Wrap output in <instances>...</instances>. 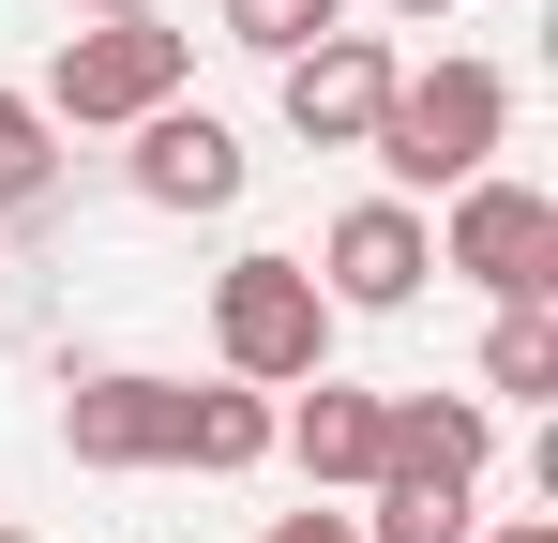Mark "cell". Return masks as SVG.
Segmentation results:
<instances>
[{"instance_id": "9c48e42d", "label": "cell", "mask_w": 558, "mask_h": 543, "mask_svg": "<svg viewBox=\"0 0 558 543\" xmlns=\"http://www.w3.org/2000/svg\"><path fill=\"white\" fill-rule=\"evenodd\" d=\"M498 408L483 393H377V483H483Z\"/></svg>"}, {"instance_id": "e0dca14e", "label": "cell", "mask_w": 558, "mask_h": 543, "mask_svg": "<svg viewBox=\"0 0 558 543\" xmlns=\"http://www.w3.org/2000/svg\"><path fill=\"white\" fill-rule=\"evenodd\" d=\"M468 543H558V514H513V529H468Z\"/></svg>"}, {"instance_id": "7a4b0ae2", "label": "cell", "mask_w": 558, "mask_h": 543, "mask_svg": "<svg viewBox=\"0 0 558 543\" xmlns=\"http://www.w3.org/2000/svg\"><path fill=\"white\" fill-rule=\"evenodd\" d=\"M196 76V31H167V15H92V31H61V61H46V121H76V136H136L151 106H182Z\"/></svg>"}, {"instance_id": "5bb4252c", "label": "cell", "mask_w": 558, "mask_h": 543, "mask_svg": "<svg viewBox=\"0 0 558 543\" xmlns=\"http://www.w3.org/2000/svg\"><path fill=\"white\" fill-rule=\"evenodd\" d=\"M46 181H61V121H46L31 90H0V227L46 212Z\"/></svg>"}, {"instance_id": "7c38bea8", "label": "cell", "mask_w": 558, "mask_h": 543, "mask_svg": "<svg viewBox=\"0 0 558 543\" xmlns=\"http://www.w3.org/2000/svg\"><path fill=\"white\" fill-rule=\"evenodd\" d=\"M544 408L558 393V302H498V333H483V408Z\"/></svg>"}, {"instance_id": "9a60e30c", "label": "cell", "mask_w": 558, "mask_h": 543, "mask_svg": "<svg viewBox=\"0 0 558 543\" xmlns=\"http://www.w3.org/2000/svg\"><path fill=\"white\" fill-rule=\"evenodd\" d=\"M317 31H348V0H227V46H257V61H302Z\"/></svg>"}, {"instance_id": "3957f363", "label": "cell", "mask_w": 558, "mask_h": 543, "mask_svg": "<svg viewBox=\"0 0 558 543\" xmlns=\"http://www.w3.org/2000/svg\"><path fill=\"white\" fill-rule=\"evenodd\" d=\"M211 362L227 377H257V393H302V377H332V302H317V272L302 257H227L211 272Z\"/></svg>"}, {"instance_id": "ffe728a7", "label": "cell", "mask_w": 558, "mask_h": 543, "mask_svg": "<svg viewBox=\"0 0 558 543\" xmlns=\"http://www.w3.org/2000/svg\"><path fill=\"white\" fill-rule=\"evenodd\" d=\"M0 543H31V529H0Z\"/></svg>"}, {"instance_id": "6da1fadb", "label": "cell", "mask_w": 558, "mask_h": 543, "mask_svg": "<svg viewBox=\"0 0 558 543\" xmlns=\"http://www.w3.org/2000/svg\"><path fill=\"white\" fill-rule=\"evenodd\" d=\"M498 136H513V76L498 61H423V76H392L363 152L392 167V196H453V181L498 167Z\"/></svg>"}, {"instance_id": "5b68a950", "label": "cell", "mask_w": 558, "mask_h": 543, "mask_svg": "<svg viewBox=\"0 0 558 543\" xmlns=\"http://www.w3.org/2000/svg\"><path fill=\"white\" fill-rule=\"evenodd\" d=\"M317 302L332 317H408L423 302V272H438V242H423V196H348L332 227H317Z\"/></svg>"}, {"instance_id": "4fadbf2b", "label": "cell", "mask_w": 558, "mask_h": 543, "mask_svg": "<svg viewBox=\"0 0 558 543\" xmlns=\"http://www.w3.org/2000/svg\"><path fill=\"white\" fill-rule=\"evenodd\" d=\"M483 483H363V543H468Z\"/></svg>"}, {"instance_id": "8992f818", "label": "cell", "mask_w": 558, "mask_h": 543, "mask_svg": "<svg viewBox=\"0 0 558 543\" xmlns=\"http://www.w3.org/2000/svg\"><path fill=\"white\" fill-rule=\"evenodd\" d=\"M392 31H317L302 61H272V106H287V136L302 152H363L377 136V106H392Z\"/></svg>"}, {"instance_id": "ba28073f", "label": "cell", "mask_w": 558, "mask_h": 543, "mask_svg": "<svg viewBox=\"0 0 558 543\" xmlns=\"http://www.w3.org/2000/svg\"><path fill=\"white\" fill-rule=\"evenodd\" d=\"M121 181H136L151 212H242L257 152H242L211 106H151V121H136V152H121Z\"/></svg>"}, {"instance_id": "d6986e66", "label": "cell", "mask_w": 558, "mask_h": 543, "mask_svg": "<svg viewBox=\"0 0 558 543\" xmlns=\"http://www.w3.org/2000/svg\"><path fill=\"white\" fill-rule=\"evenodd\" d=\"M92 15H167V0H92Z\"/></svg>"}, {"instance_id": "30bf717a", "label": "cell", "mask_w": 558, "mask_h": 543, "mask_svg": "<svg viewBox=\"0 0 558 543\" xmlns=\"http://www.w3.org/2000/svg\"><path fill=\"white\" fill-rule=\"evenodd\" d=\"M272 452L317 483V498H363L377 483V393L363 377H302V393L272 408Z\"/></svg>"}, {"instance_id": "8fae6325", "label": "cell", "mask_w": 558, "mask_h": 543, "mask_svg": "<svg viewBox=\"0 0 558 543\" xmlns=\"http://www.w3.org/2000/svg\"><path fill=\"white\" fill-rule=\"evenodd\" d=\"M182 468H211V483L272 468V393L257 377H182Z\"/></svg>"}, {"instance_id": "2e32d148", "label": "cell", "mask_w": 558, "mask_h": 543, "mask_svg": "<svg viewBox=\"0 0 558 543\" xmlns=\"http://www.w3.org/2000/svg\"><path fill=\"white\" fill-rule=\"evenodd\" d=\"M257 543H363V514H332V498H317V514H272Z\"/></svg>"}, {"instance_id": "52a82bcc", "label": "cell", "mask_w": 558, "mask_h": 543, "mask_svg": "<svg viewBox=\"0 0 558 543\" xmlns=\"http://www.w3.org/2000/svg\"><path fill=\"white\" fill-rule=\"evenodd\" d=\"M61 452H76V468H182V377L92 362V377L61 393Z\"/></svg>"}, {"instance_id": "ac0fdd59", "label": "cell", "mask_w": 558, "mask_h": 543, "mask_svg": "<svg viewBox=\"0 0 558 543\" xmlns=\"http://www.w3.org/2000/svg\"><path fill=\"white\" fill-rule=\"evenodd\" d=\"M377 15H423V31H438V15H453V0H377Z\"/></svg>"}, {"instance_id": "277c9868", "label": "cell", "mask_w": 558, "mask_h": 543, "mask_svg": "<svg viewBox=\"0 0 558 543\" xmlns=\"http://www.w3.org/2000/svg\"><path fill=\"white\" fill-rule=\"evenodd\" d=\"M423 242H438V272H468L483 302H558V196L513 181V167L453 181V212H438Z\"/></svg>"}]
</instances>
